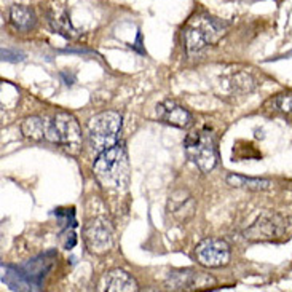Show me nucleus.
<instances>
[{
  "instance_id": "obj_7",
  "label": "nucleus",
  "mask_w": 292,
  "mask_h": 292,
  "mask_svg": "<svg viewBox=\"0 0 292 292\" xmlns=\"http://www.w3.org/2000/svg\"><path fill=\"white\" fill-rule=\"evenodd\" d=\"M83 239L93 254H107L114 246V230L111 222L104 217L91 219L83 229Z\"/></svg>"
},
{
  "instance_id": "obj_9",
  "label": "nucleus",
  "mask_w": 292,
  "mask_h": 292,
  "mask_svg": "<svg viewBox=\"0 0 292 292\" xmlns=\"http://www.w3.org/2000/svg\"><path fill=\"white\" fill-rule=\"evenodd\" d=\"M208 283H214V280L209 278L206 273H200L195 272V270L185 268L170 273L166 280V286L174 291H193L208 286Z\"/></svg>"
},
{
  "instance_id": "obj_18",
  "label": "nucleus",
  "mask_w": 292,
  "mask_h": 292,
  "mask_svg": "<svg viewBox=\"0 0 292 292\" xmlns=\"http://www.w3.org/2000/svg\"><path fill=\"white\" fill-rule=\"evenodd\" d=\"M24 58H26L24 53H21V51L10 50V48H3V50H2V59H3V61L18 62V61H23Z\"/></svg>"
},
{
  "instance_id": "obj_8",
  "label": "nucleus",
  "mask_w": 292,
  "mask_h": 292,
  "mask_svg": "<svg viewBox=\"0 0 292 292\" xmlns=\"http://www.w3.org/2000/svg\"><path fill=\"white\" fill-rule=\"evenodd\" d=\"M195 257L206 268H221L230 262L232 251L227 241L221 238H206L195 247Z\"/></svg>"
},
{
  "instance_id": "obj_17",
  "label": "nucleus",
  "mask_w": 292,
  "mask_h": 292,
  "mask_svg": "<svg viewBox=\"0 0 292 292\" xmlns=\"http://www.w3.org/2000/svg\"><path fill=\"white\" fill-rule=\"evenodd\" d=\"M51 24H53L55 31L65 35V37H74L75 35L74 27H72L70 21L65 18V14H56L55 18H51Z\"/></svg>"
},
{
  "instance_id": "obj_2",
  "label": "nucleus",
  "mask_w": 292,
  "mask_h": 292,
  "mask_svg": "<svg viewBox=\"0 0 292 292\" xmlns=\"http://www.w3.org/2000/svg\"><path fill=\"white\" fill-rule=\"evenodd\" d=\"M227 24L222 23L221 19L213 16H196L188 21V24L182 31V43L187 50L188 55H195L213 45L225 34Z\"/></svg>"
},
{
  "instance_id": "obj_10",
  "label": "nucleus",
  "mask_w": 292,
  "mask_h": 292,
  "mask_svg": "<svg viewBox=\"0 0 292 292\" xmlns=\"http://www.w3.org/2000/svg\"><path fill=\"white\" fill-rule=\"evenodd\" d=\"M157 114L160 120L165 121L166 125H171L174 128L187 129L193 125V117L192 114L184 109L182 106L176 104L174 101H165L157 107Z\"/></svg>"
},
{
  "instance_id": "obj_13",
  "label": "nucleus",
  "mask_w": 292,
  "mask_h": 292,
  "mask_svg": "<svg viewBox=\"0 0 292 292\" xmlns=\"http://www.w3.org/2000/svg\"><path fill=\"white\" fill-rule=\"evenodd\" d=\"M10 23L13 27L19 32H29L32 31L37 24V18H35V13L32 8L24 5H13L10 8Z\"/></svg>"
},
{
  "instance_id": "obj_3",
  "label": "nucleus",
  "mask_w": 292,
  "mask_h": 292,
  "mask_svg": "<svg viewBox=\"0 0 292 292\" xmlns=\"http://www.w3.org/2000/svg\"><path fill=\"white\" fill-rule=\"evenodd\" d=\"M45 141L61 145L72 155H75L82 145V129L72 114L61 112L51 120H47Z\"/></svg>"
},
{
  "instance_id": "obj_1",
  "label": "nucleus",
  "mask_w": 292,
  "mask_h": 292,
  "mask_svg": "<svg viewBox=\"0 0 292 292\" xmlns=\"http://www.w3.org/2000/svg\"><path fill=\"white\" fill-rule=\"evenodd\" d=\"M94 177L107 190H125L129 177V165L125 145L117 142L111 149L99 152L93 165Z\"/></svg>"
},
{
  "instance_id": "obj_15",
  "label": "nucleus",
  "mask_w": 292,
  "mask_h": 292,
  "mask_svg": "<svg viewBox=\"0 0 292 292\" xmlns=\"http://www.w3.org/2000/svg\"><path fill=\"white\" fill-rule=\"evenodd\" d=\"M227 184L235 188H249V190H267L273 184L268 179H257V177H246L241 174H229Z\"/></svg>"
},
{
  "instance_id": "obj_11",
  "label": "nucleus",
  "mask_w": 292,
  "mask_h": 292,
  "mask_svg": "<svg viewBox=\"0 0 292 292\" xmlns=\"http://www.w3.org/2000/svg\"><path fill=\"white\" fill-rule=\"evenodd\" d=\"M99 291L107 292H134L137 291V283L125 270L115 268L107 272L99 283Z\"/></svg>"
},
{
  "instance_id": "obj_4",
  "label": "nucleus",
  "mask_w": 292,
  "mask_h": 292,
  "mask_svg": "<svg viewBox=\"0 0 292 292\" xmlns=\"http://www.w3.org/2000/svg\"><path fill=\"white\" fill-rule=\"evenodd\" d=\"M121 121V115L115 111H107L94 115L88 121V139L91 149L94 152H102L118 142Z\"/></svg>"
},
{
  "instance_id": "obj_14",
  "label": "nucleus",
  "mask_w": 292,
  "mask_h": 292,
  "mask_svg": "<svg viewBox=\"0 0 292 292\" xmlns=\"http://www.w3.org/2000/svg\"><path fill=\"white\" fill-rule=\"evenodd\" d=\"M47 131V120L42 117H27L21 123V133L31 141H43Z\"/></svg>"
},
{
  "instance_id": "obj_5",
  "label": "nucleus",
  "mask_w": 292,
  "mask_h": 292,
  "mask_svg": "<svg viewBox=\"0 0 292 292\" xmlns=\"http://www.w3.org/2000/svg\"><path fill=\"white\" fill-rule=\"evenodd\" d=\"M184 149L188 160L198 166L201 173L213 171L217 165V150L214 136L209 131H196L187 134Z\"/></svg>"
},
{
  "instance_id": "obj_16",
  "label": "nucleus",
  "mask_w": 292,
  "mask_h": 292,
  "mask_svg": "<svg viewBox=\"0 0 292 292\" xmlns=\"http://www.w3.org/2000/svg\"><path fill=\"white\" fill-rule=\"evenodd\" d=\"M270 104H272L273 111L292 117V93L278 94V96H275L272 101H270Z\"/></svg>"
},
{
  "instance_id": "obj_12",
  "label": "nucleus",
  "mask_w": 292,
  "mask_h": 292,
  "mask_svg": "<svg viewBox=\"0 0 292 292\" xmlns=\"http://www.w3.org/2000/svg\"><path fill=\"white\" fill-rule=\"evenodd\" d=\"M170 213L180 222H185L195 213V201L185 192H176L170 196Z\"/></svg>"
},
{
  "instance_id": "obj_6",
  "label": "nucleus",
  "mask_w": 292,
  "mask_h": 292,
  "mask_svg": "<svg viewBox=\"0 0 292 292\" xmlns=\"http://www.w3.org/2000/svg\"><path fill=\"white\" fill-rule=\"evenodd\" d=\"M288 232V221L276 213H268L259 216L244 230V238L247 241H278Z\"/></svg>"
}]
</instances>
